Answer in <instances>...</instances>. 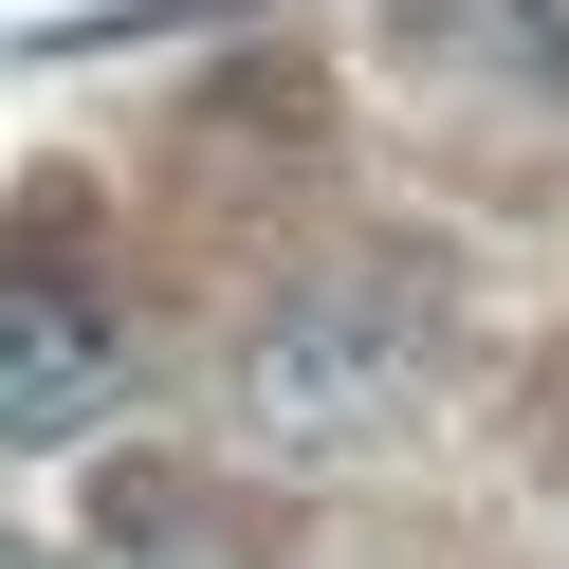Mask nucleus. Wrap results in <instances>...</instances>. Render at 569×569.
<instances>
[{
    "instance_id": "obj_1",
    "label": "nucleus",
    "mask_w": 569,
    "mask_h": 569,
    "mask_svg": "<svg viewBox=\"0 0 569 569\" xmlns=\"http://www.w3.org/2000/svg\"><path fill=\"white\" fill-rule=\"evenodd\" d=\"M422 368H441L422 276H295V295L239 331V441L349 459V441H386V422L422 405Z\"/></svg>"
},
{
    "instance_id": "obj_2",
    "label": "nucleus",
    "mask_w": 569,
    "mask_h": 569,
    "mask_svg": "<svg viewBox=\"0 0 569 569\" xmlns=\"http://www.w3.org/2000/svg\"><path fill=\"white\" fill-rule=\"evenodd\" d=\"M129 368V312L74 258H0V441H74Z\"/></svg>"
},
{
    "instance_id": "obj_3",
    "label": "nucleus",
    "mask_w": 569,
    "mask_h": 569,
    "mask_svg": "<svg viewBox=\"0 0 569 569\" xmlns=\"http://www.w3.org/2000/svg\"><path fill=\"white\" fill-rule=\"evenodd\" d=\"M405 56L422 74H478V92H569V0H405Z\"/></svg>"
}]
</instances>
